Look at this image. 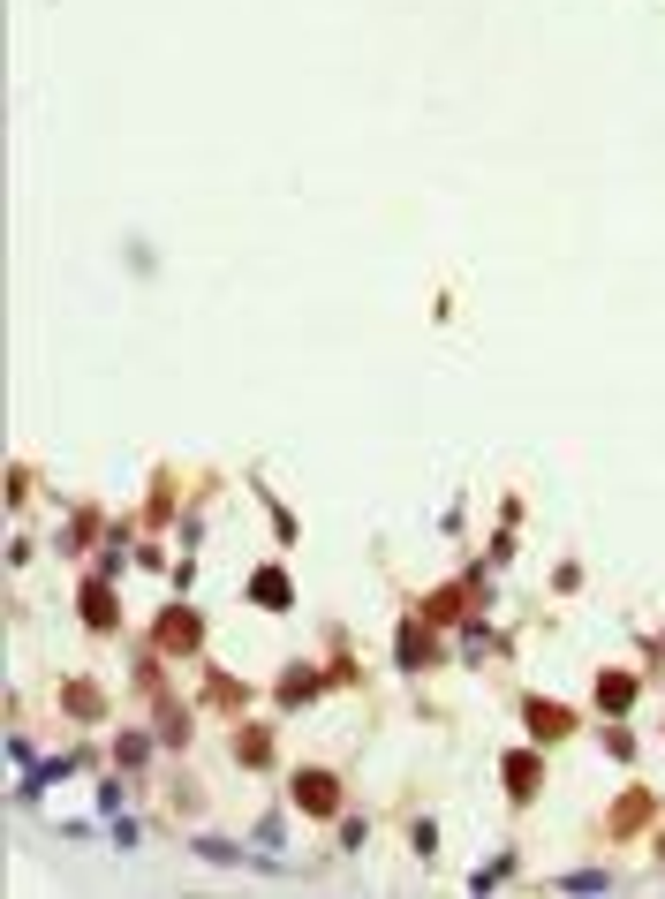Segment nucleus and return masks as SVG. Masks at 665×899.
Listing matches in <instances>:
<instances>
[{"instance_id":"3","label":"nucleus","mask_w":665,"mask_h":899,"mask_svg":"<svg viewBox=\"0 0 665 899\" xmlns=\"http://www.w3.org/2000/svg\"><path fill=\"white\" fill-rule=\"evenodd\" d=\"M159 635H167V643L182 650V643H197V620H182V612H174V620H167V628H159Z\"/></svg>"},{"instance_id":"1","label":"nucleus","mask_w":665,"mask_h":899,"mask_svg":"<svg viewBox=\"0 0 665 899\" xmlns=\"http://www.w3.org/2000/svg\"><path fill=\"white\" fill-rule=\"evenodd\" d=\"M295 794H303V809H333V801H341V786H333V779H325V771H303V779H295Z\"/></svg>"},{"instance_id":"2","label":"nucleus","mask_w":665,"mask_h":899,"mask_svg":"<svg viewBox=\"0 0 665 899\" xmlns=\"http://www.w3.org/2000/svg\"><path fill=\"white\" fill-rule=\"evenodd\" d=\"M84 620H91V628H106V620H114V605H106V590H84Z\"/></svg>"}]
</instances>
